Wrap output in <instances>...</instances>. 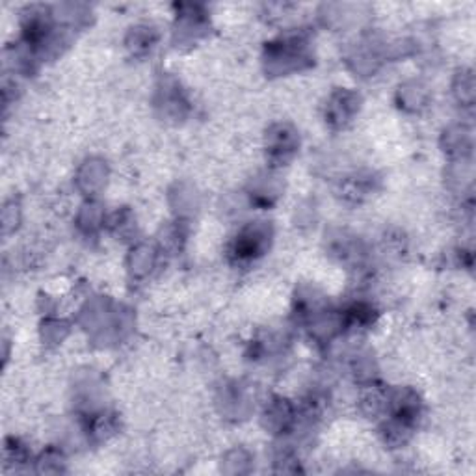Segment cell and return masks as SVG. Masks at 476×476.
Wrapping results in <instances>:
<instances>
[{
    "instance_id": "1",
    "label": "cell",
    "mask_w": 476,
    "mask_h": 476,
    "mask_svg": "<svg viewBox=\"0 0 476 476\" xmlns=\"http://www.w3.org/2000/svg\"><path fill=\"white\" fill-rule=\"evenodd\" d=\"M261 250H263V237H261V233L259 231H253L244 233L242 237L238 238L235 253H237V257L240 259H251L255 257Z\"/></svg>"
}]
</instances>
